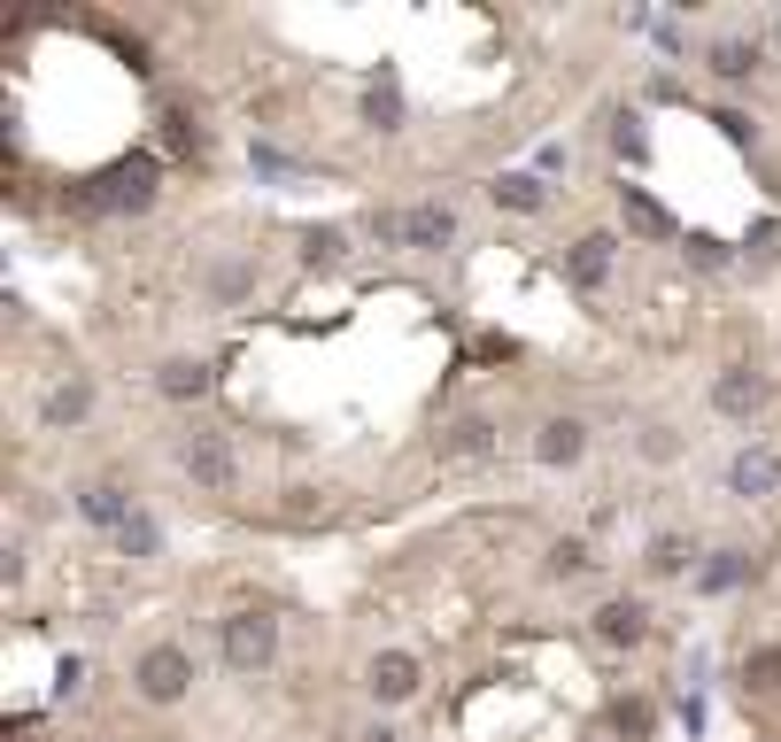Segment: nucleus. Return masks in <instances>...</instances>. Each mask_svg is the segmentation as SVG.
Returning <instances> with one entry per match:
<instances>
[{
    "label": "nucleus",
    "instance_id": "1",
    "mask_svg": "<svg viewBox=\"0 0 781 742\" xmlns=\"http://www.w3.org/2000/svg\"><path fill=\"white\" fill-rule=\"evenodd\" d=\"M187 681H194L187 649H147V657H140V696L170 704V696H187Z\"/></svg>",
    "mask_w": 781,
    "mask_h": 742
},
{
    "label": "nucleus",
    "instance_id": "2",
    "mask_svg": "<svg viewBox=\"0 0 781 742\" xmlns=\"http://www.w3.org/2000/svg\"><path fill=\"white\" fill-rule=\"evenodd\" d=\"M225 657L248 673V666H264L272 657V619L264 611H240V619H225Z\"/></svg>",
    "mask_w": 781,
    "mask_h": 742
},
{
    "label": "nucleus",
    "instance_id": "3",
    "mask_svg": "<svg viewBox=\"0 0 781 742\" xmlns=\"http://www.w3.org/2000/svg\"><path fill=\"white\" fill-rule=\"evenodd\" d=\"M179 457H187V472H194L202 487H232V449H225L217 434H194Z\"/></svg>",
    "mask_w": 781,
    "mask_h": 742
},
{
    "label": "nucleus",
    "instance_id": "4",
    "mask_svg": "<svg viewBox=\"0 0 781 742\" xmlns=\"http://www.w3.org/2000/svg\"><path fill=\"white\" fill-rule=\"evenodd\" d=\"M372 689H380V696H410V689H418V666H410L402 649H387L380 666H372Z\"/></svg>",
    "mask_w": 781,
    "mask_h": 742
},
{
    "label": "nucleus",
    "instance_id": "5",
    "mask_svg": "<svg viewBox=\"0 0 781 742\" xmlns=\"http://www.w3.org/2000/svg\"><path fill=\"white\" fill-rule=\"evenodd\" d=\"M402 240H410V247H442V240H449V209H410V217H402Z\"/></svg>",
    "mask_w": 781,
    "mask_h": 742
},
{
    "label": "nucleus",
    "instance_id": "6",
    "mask_svg": "<svg viewBox=\"0 0 781 742\" xmlns=\"http://www.w3.org/2000/svg\"><path fill=\"white\" fill-rule=\"evenodd\" d=\"M542 457H550V464H573V457H580V426H573V418H550V426H542Z\"/></svg>",
    "mask_w": 781,
    "mask_h": 742
},
{
    "label": "nucleus",
    "instance_id": "7",
    "mask_svg": "<svg viewBox=\"0 0 781 742\" xmlns=\"http://www.w3.org/2000/svg\"><path fill=\"white\" fill-rule=\"evenodd\" d=\"M596 627H603V642H635V634H642V611H635V604H603Z\"/></svg>",
    "mask_w": 781,
    "mask_h": 742
},
{
    "label": "nucleus",
    "instance_id": "8",
    "mask_svg": "<svg viewBox=\"0 0 781 742\" xmlns=\"http://www.w3.org/2000/svg\"><path fill=\"white\" fill-rule=\"evenodd\" d=\"M773 479H781V464H773V457H735V487H743V495H766Z\"/></svg>",
    "mask_w": 781,
    "mask_h": 742
},
{
    "label": "nucleus",
    "instance_id": "9",
    "mask_svg": "<svg viewBox=\"0 0 781 742\" xmlns=\"http://www.w3.org/2000/svg\"><path fill=\"white\" fill-rule=\"evenodd\" d=\"M603 264H612V240H580V256H573V279H580V287H596V279H603Z\"/></svg>",
    "mask_w": 781,
    "mask_h": 742
},
{
    "label": "nucleus",
    "instance_id": "10",
    "mask_svg": "<svg viewBox=\"0 0 781 742\" xmlns=\"http://www.w3.org/2000/svg\"><path fill=\"white\" fill-rule=\"evenodd\" d=\"M720 410H735V418H743V410H758V379L728 372V379H720Z\"/></svg>",
    "mask_w": 781,
    "mask_h": 742
},
{
    "label": "nucleus",
    "instance_id": "11",
    "mask_svg": "<svg viewBox=\"0 0 781 742\" xmlns=\"http://www.w3.org/2000/svg\"><path fill=\"white\" fill-rule=\"evenodd\" d=\"M712 70H720V77H750V47H743V39H720V47H712Z\"/></svg>",
    "mask_w": 781,
    "mask_h": 742
},
{
    "label": "nucleus",
    "instance_id": "12",
    "mask_svg": "<svg viewBox=\"0 0 781 742\" xmlns=\"http://www.w3.org/2000/svg\"><path fill=\"white\" fill-rule=\"evenodd\" d=\"M495 202H510V209H542V186H534V179H503Z\"/></svg>",
    "mask_w": 781,
    "mask_h": 742
},
{
    "label": "nucleus",
    "instance_id": "13",
    "mask_svg": "<svg viewBox=\"0 0 781 742\" xmlns=\"http://www.w3.org/2000/svg\"><path fill=\"white\" fill-rule=\"evenodd\" d=\"M85 511H94V519H124V503H117V487H85ZM132 526V519H124Z\"/></svg>",
    "mask_w": 781,
    "mask_h": 742
},
{
    "label": "nucleus",
    "instance_id": "14",
    "mask_svg": "<svg viewBox=\"0 0 781 742\" xmlns=\"http://www.w3.org/2000/svg\"><path fill=\"white\" fill-rule=\"evenodd\" d=\"M163 387H170V394H194V387H202V372H194V364H170V372H163Z\"/></svg>",
    "mask_w": 781,
    "mask_h": 742
},
{
    "label": "nucleus",
    "instance_id": "15",
    "mask_svg": "<svg viewBox=\"0 0 781 742\" xmlns=\"http://www.w3.org/2000/svg\"><path fill=\"white\" fill-rule=\"evenodd\" d=\"M47 410H55V418H85V387H62Z\"/></svg>",
    "mask_w": 781,
    "mask_h": 742
},
{
    "label": "nucleus",
    "instance_id": "16",
    "mask_svg": "<svg viewBox=\"0 0 781 742\" xmlns=\"http://www.w3.org/2000/svg\"><path fill=\"white\" fill-rule=\"evenodd\" d=\"M650 564H658V572H681V564H688V549H681V542H658V549H650Z\"/></svg>",
    "mask_w": 781,
    "mask_h": 742
},
{
    "label": "nucleus",
    "instance_id": "17",
    "mask_svg": "<svg viewBox=\"0 0 781 742\" xmlns=\"http://www.w3.org/2000/svg\"><path fill=\"white\" fill-rule=\"evenodd\" d=\"M364 742H395V734H387V727H372V734H364Z\"/></svg>",
    "mask_w": 781,
    "mask_h": 742
}]
</instances>
